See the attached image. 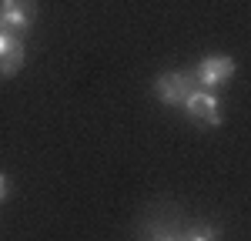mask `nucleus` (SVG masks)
Returning <instances> with one entry per match:
<instances>
[{
    "mask_svg": "<svg viewBox=\"0 0 251 241\" xmlns=\"http://www.w3.org/2000/svg\"><path fill=\"white\" fill-rule=\"evenodd\" d=\"M181 111L191 124H201V127H221V97L218 91H208V87H198L194 84L191 91L181 100Z\"/></svg>",
    "mask_w": 251,
    "mask_h": 241,
    "instance_id": "nucleus-1",
    "label": "nucleus"
},
{
    "mask_svg": "<svg viewBox=\"0 0 251 241\" xmlns=\"http://www.w3.org/2000/svg\"><path fill=\"white\" fill-rule=\"evenodd\" d=\"M234 71H238L234 57H228V54H208V57L198 60V67H194L191 74H194V84L198 87L218 91V87H225V84L234 80Z\"/></svg>",
    "mask_w": 251,
    "mask_h": 241,
    "instance_id": "nucleus-2",
    "label": "nucleus"
},
{
    "mask_svg": "<svg viewBox=\"0 0 251 241\" xmlns=\"http://www.w3.org/2000/svg\"><path fill=\"white\" fill-rule=\"evenodd\" d=\"M194 87V74L191 71H164L154 77V97L164 107H181L184 94Z\"/></svg>",
    "mask_w": 251,
    "mask_h": 241,
    "instance_id": "nucleus-3",
    "label": "nucleus"
},
{
    "mask_svg": "<svg viewBox=\"0 0 251 241\" xmlns=\"http://www.w3.org/2000/svg\"><path fill=\"white\" fill-rule=\"evenodd\" d=\"M0 20L7 30L24 37L37 24V0H0Z\"/></svg>",
    "mask_w": 251,
    "mask_h": 241,
    "instance_id": "nucleus-4",
    "label": "nucleus"
},
{
    "mask_svg": "<svg viewBox=\"0 0 251 241\" xmlns=\"http://www.w3.org/2000/svg\"><path fill=\"white\" fill-rule=\"evenodd\" d=\"M24 57H27L24 37L7 30V27H0V77H14L24 67Z\"/></svg>",
    "mask_w": 251,
    "mask_h": 241,
    "instance_id": "nucleus-5",
    "label": "nucleus"
},
{
    "mask_svg": "<svg viewBox=\"0 0 251 241\" xmlns=\"http://www.w3.org/2000/svg\"><path fill=\"white\" fill-rule=\"evenodd\" d=\"M10 191H14V181H10V174H7V171H0V204L10 198Z\"/></svg>",
    "mask_w": 251,
    "mask_h": 241,
    "instance_id": "nucleus-6",
    "label": "nucleus"
},
{
    "mask_svg": "<svg viewBox=\"0 0 251 241\" xmlns=\"http://www.w3.org/2000/svg\"><path fill=\"white\" fill-rule=\"evenodd\" d=\"M0 27H3V20H0Z\"/></svg>",
    "mask_w": 251,
    "mask_h": 241,
    "instance_id": "nucleus-7",
    "label": "nucleus"
}]
</instances>
